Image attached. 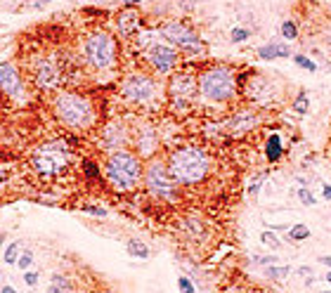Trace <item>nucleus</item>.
Wrapping results in <instances>:
<instances>
[{"instance_id":"1","label":"nucleus","mask_w":331,"mask_h":293,"mask_svg":"<svg viewBox=\"0 0 331 293\" xmlns=\"http://www.w3.org/2000/svg\"><path fill=\"white\" fill-rule=\"evenodd\" d=\"M168 173L180 187H196L201 184L211 173V156L203 146L182 144L168 154Z\"/></svg>"},{"instance_id":"2","label":"nucleus","mask_w":331,"mask_h":293,"mask_svg":"<svg viewBox=\"0 0 331 293\" xmlns=\"http://www.w3.org/2000/svg\"><path fill=\"white\" fill-rule=\"evenodd\" d=\"M52 111L59 123H64L69 130H90L97 121L95 104L88 95L74 90H61L52 99Z\"/></svg>"},{"instance_id":"3","label":"nucleus","mask_w":331,"mask_h":293,"mask_svg":"<svg viewBox=\"0 0 331 293\" xmlns=\"http://www.w3.org/2000/svg\"><path fill=\"white\" fill-rule=\"evenodd\" d=\"M142 175H144V165H142V159L135 152L118 149V152H111L107 156L105 177L116 192L137 190V184L142 182Z\"/></svg>"},{"instance_id":"4","label":"nucleus","mask_w":331,"mask_h":293,"mask_svg":"<svg viewBox=\"0 0 331 293\" xmlns=\"http://www.w3.org/2000/svg\"><path fill=\"white\" fill-rule=\"evenodd\" d=\"M80 57L88 64V69L97 73L114 71L118 64V43L107 29H95L90 31L83 40L80 48Z\"/></svg>"},{"instance_id":"5","label":"nucleus","mask_w":331,"mask_h":293,"mask_svg":"<svg viewBox=\"0 0 331 293\" xmlns=\"http://www.w3.org/2000/svg\"><path fill=\"white\" fill-rule=\"evenodd\" d=\"M196 86H199V95L203 99L215 104L232 102L237 97V90H239L237 73H234V69L225 67V64H215V67L203 69L196 76Z\"/></svg>"},{"instance_id":"6","label":"nucleus","mask_w":331,"mask_h":293,"mask_svg":"<svg viewBox=\"0 0 331 293\" xmlns=\"http://www.w3.org/2000/svg\"><path fill=\"white\" fill-rule=\"evenodd\" d=\"M69 161H71V154L64 142H45L31 154V168L43 177H57L67 173Z\"/></svg>"},{"instance_id":"7","label":"nucleus","mask_w":331,"mask_h":293,"mask_svg":"<svg viewBox=\"0 0 331 293\" xmlns=\"http://www.w3.org/2000/svg\"><path fill=\"white\" fill-rule=\"evenodd\" d=\"M142 180H144V187H147V192L154 199H161V201H168V203H175L180 199V184L168 173L166 161H159V159L149 161Z\"/></svg>"},{"instance_id":"8","label":"nucleus","mask_w":331,"mask_h":293,"mask_svg":"<svg viewBox=\"0 0 331 293\" xmlns=\"http://www.w3.org/2000/svg\"><path fill=\"white\" fill-rule=\"evenodd\" d=\"M121 97L130 104H137V107H147L156 99L159 95V86H156V80L147 73H128L126 78L121 80Z\"/></svg>"},{"instance_id":"9","label":"nucleus","mask_w":331,"mask_h":293,"mask_svg":"<svg viewBox=\"0 0 331 293\" xmlns=\"http://www.w3.org/2000/svg\"><path fill=\"white\" fill-rule=\"evenodd\" d=\"M161 36L166 43H171L173 48H180L187 55H203L206 52V45L199 38V33L182 22H166L161 26Z\"/></svg>"},{"instance_id":"10","label":"nucleus","mask_w":331,"mask_h":293,"mask_svg":"<svg viewBox=\"0 0 331 293\" xmlns=\"http://www.w3.org/2000/svg\"><path fill=\"white\" fill-rule=\"evenodd\" d=\"M31 80H33V88L43 92H50V90H57L64 78V67H61L59 57H36V59L31 61Z\"/></svg>"},{"instance_id":"11","label":"nucleus","mask_w":331,"mask_h":293,"mask_svg":"<svg viewBox=\"0 0 331 293\" xmlns=\"http://www.w3.org/2000/svg\"><path fill=\"white\" fill-rule=\"evenodd\" d=\"M196 92H199V86H196V76L192 71L173 73L168 80V97H171V107L175 114L190 111Z\"/></svg>"},{"instance_id":"12","label":"nucleus","mask_w":331,"mask_h":293,"mask_svg":"<svg viewBox=\"0 0 331 293\" xmlns=\"http://www.w3.org/2000/svg\"><path fill=\"white\" fill-rule=\"evenodd\" d=\"M144 59L149 61V67L159 73V76H168L173 69L178 67L180 52L173 48L171 43H161V40H156L154 45H149V48L144 50Z\"/></svg>"},{"instance_id":"13","label":"nucleus","mask_w":331,"mask_h":293,"mask_svg":"<svg viewBox=\"0 0 331 293\" xmlns=\"http://www.w3.org/2000/svg\"><path fill=\"white\" fill-rule=\"evenodd\" d=\"M0 92L12 97L14 102H24L26 97V88L22 80V73L17 71L12 61H3L0 64Z\"/></svg>"},{"instance_id":"14","label":"nucleus","mask_w":331,"mask_h":293,"mask_svg":"<svg viewBox=\"0 0 331 293\" xmlns=\"http://www.w3.org/2000/svg\"><path fill=\"white\" fill-rule=\"evenodd\" d=\"M260 125V116L256 109H239L225 121V130L230 135H244Z\"/></svg>"},{"instance_id":"15","label":"nucleus","mask_w":331,"mask_h":293,"mask_svg":"<svg viewBox=\"0 0 331 293\" xmlns=\"http://www.w3.org/2000/svg\"><path fill=\"white\" fill-rule=\"evenodd\" d=\"M99 142H102V146L109 149V152H118V149H123V146L130 142V133L121 121H111L102 128V140Z\"/></svg>"},{"instance_id":"16","label":"nucleus","mask_w":331,"mask_h":293,"mask_svg":"<svg viewBox=\"0 0 331 293\" xmlns=\"http://www.w3.org/2000/svg\"><path fill=\"white\" fill-rule=\"evenodd\" d=\"M135 149L140 159H152L154 152L159 149V135L152 125H142L135 130Z\"/></svg>"},{"instance_id":"17","label":"nucleus","mask_w":331,"mask_h":293,"mask_svg":"<svg viewBox=\"0 0 331 293\" xmlns=\"http://www.w3.org/2000/svg\"><path fill=\"white\" fill-rule=\"evenodd\" d=\"M140 26H142V17L133 10V7H126L121 12L116 14V29L123 38H133L140 33Z\"/></svg>"},{"instance_id":"18","label":"nucleus","mask_w":331,"mask_h":293,"mask_svg":"<svg viewBox=\"0 0 331 293\" xmlns=\"http://www.w3.org/2000/svg\"><path fill=\"white\" fill-rule=\"evenodd\" d=\"M258 57L265 61L279 59V57H291V48L284 43H265L258 48Z\"/></svg>"},{"instance_id":"19","label":"nucleus","mask_w":331,"mask_h":293,"mask_svg":"<svg viewBox=\"0 0 331 293\" xmlns=\"http://www.w3.org/2000/svg\"><path fill=\"white\" fill-rule=\"evenodd\" d=\"M282 154H284L282 137L277 133H272L270 137H267V142H265V159L270 161V163H277V161L282 159Z\"/></svg>"},{"instance_id":"20","label":"nucleus","mask_w":331,"mask_h":293,"mask_svg":"<svg viewBox=\"0 0 331 293\" xmlns=\"http://www.w3.org/2000/svg\"><path fill=\"white\" fill-rule=\"evenodd\" d=\"M48 293H78V288H76V284L71 281V277L55 275L48 286Z\"/></svg>"},{"instance_id":"21","label":"nucleus","mask_w":331,"mask_h":293,"mask_svg":"<svg viewBox=\"0 0 331 293\" xmlns=\"http://www.w3.org/2000/svg\"><path fill=\"white\" fill-rule=\"evenodd\" d=\"M126 248H128V253L133 258H140V260H147L149 258V248L142 241H137V239H130L128 244H126Z\"/></svg>"},{"instance_id":"22","label":"nucleus","mask_w":331,"mask_h":293,"mask_svg":"<svg viewBox=\"0 0 331 293\" xmlns=\"http://www.w3.org/2000/svg\"><path fill=\"white\" fill-rule=\"evenodd\" d=\"M310 237V227H305L303 222H296L294 227H288V241H305Z\"/></svg>"},{"instance_id":"23","label":"nucleus","mask_w":331,"mask_h":293,"mask_svg":"<svg viewBox=\"0 0 331 293\" xmlns=\"http://www.w3.org/2000/svg\"><path fill=\"white\" fill-rule=\"evenodd\" d=\"M291 109H294L296 114H307V109H310V97H307L305 90L298 92V97L291 102Z\"/></svg>"},{"instance_id":"24","label":"nucleus","mask_w":331,"mask_h":293,"mask_svg":"<svg viewBox=\"0 0 331 293\" xmlns=\"http://www.w3.org/2000/svg\"><path fill=\"white\" fill-rule=\"evenodd\" d=\"M265 275H267V279L282 281V279H286V277L291 275V267H288V265H284V267H277V265H270V267L265 269Z\"/></svg>"},{"instance_id":"25","label":"nucleus","mask_w":331,"mask_h":293,"mask_svg":"<svg viewBox=\"0 0 331 293\" xmlns=\"http://www.w3.org/2000/svg\"><path fill=\"white\" fill-rule=\"evenodd\" d=\"M184 229L190 232V237L192 239H201L203 237V225L199 222V220H184Z\"/></svg>"},{"instance_id":"26","label":"nucleus","mask_w":331,"mask_h":293,"mask_svg":"<svg viewBox=\"0 0 331 293\" xmlns=\"http://www.w3.org/2000/svg\"><path fill=\"white\" fill-rule=\"evenodd\" d=\"M282 36L286 38V40H296V38H298V24L291 22V19L282 22Z\"/></svg>"},{"instance_id":"27","label":"nucleus","mask_w":331,"mask_h":293,"mask_svg":"<svg viewBox=\"0 0 331 293\" xmlns=\"http://www.w3.org/2000/svg\"><path fill=\"white\" fill-rule=\"evenodd\" d=\"M17 258H19V241H12V244L5 248V256H3V260H5L7 265H17Z\"/></svg>"},{"instance_id":"28","label":"nucleus","mask_w":331,"mask_h":293,"mask_svg":"<svg viewBox=\"0 0 331 293\" xmlns=\"http://www.w3.org/2000/svg\"><path fill=\"white\" fill-rule=\"evenodd\" d=\"M83 173H86L88 180H97L102 173H99L97 163H92V161H83Z\"/></svg>"},{"instance_id":"29","label":"nucleus","mask_w":331,"mask_h":293,"mask_svg":"<svg viewBox=\"0 0 331 293\" xmlns=\"http://www.w3.org/2000/svg\"><path fill=\"white\" fill-rule=\"evenodd\" d=\"M294 61L301 69H305V71H317V64H315L313 59H307L305 55H294Z\"/></svg>"},{"instance_id":"30","label":"nucleus","mask_w":331,"mask_h":293,"mask_svg":"<svg viewBox=\"0 0 331 293\" xmlns=\"http://www.w3.org/2000/svg\"><path fill=\"white\" fill-rule=\"evenodd\" d=\"M251 36V31L244 29V26H237V29H232V43H241V40H246V38Z\"/></svg>"},{"instance_id":"31","label":"nucleus","mask_w":331,"mask_h":293,"mask_svg":"<svg viewBox=\"0 0 331 293\" xmlns=\"http://www.w3.org/2000/svg\"><path fill=\"white\" fill-rule=\"evenodd\" d=\"M260 241H263L265 246H270V248H279V246H282V241H279L272 232H263L260 234Z\"/></svg>"},{"instance_id":"32","label":"nucleus","mask_w":331,"mask_h":293,"mask_svg":"<svg viewBox=\"0 0 331 293\" xmlns=\"http://www.w3.org/2000/svg\"><path fill=\"white\" fill-rule=\"evenodd\" d=\"M298 199H301L303 203H305V206H315V203H317V199H315V194L310 190H305V187H303L301 192H298Z\"/></svg>"},{"instance_id":"33","label":"nucleus","mask_w":331,"mask_h":293,"mask_svg":"<svg viewBox=\"0 0 331 293\" xmlns=\"http://www.w3.org/2000/svg\"><path fill=\"white\" fill-rule=\"evenodd\" d=\"M178 288H180V293H196L194 284H192L187 277H178Z\"/></svg>"},{"instance_id":"34","label":"nucleus","mask_w":331,"mask_h":293,"mask_svg":"<svg viewBox=\"0 0 331 293\" xmlns=\"http://www.w3.org/2000/svg\"><path fill=\"white\" fill-rule=\"evenodd\" d=\"M17 265H19V269H29L31 265H33V256H31L29 250H26V253H22V256L17 258Z\"/></svg>"},{"instance_id":"35","label":"nucleus","mask_w":331,"mask_h":293,"mask_svg":"<svg viewBox=\"0 0 331 293\" xmlns=\"http://www.w3.org/2000/svg\"><path fill=\"white\" fill-rule=\"evenodd\" d=\"M253 263L256 265H267V267H270V265L277 263V258L275 256H253Z\"/></svg>"},{"instance_id":"36","label":"nucleus","mask_w":331,"mask_h":293,"mask_svg":"<svg viewBox=\"0 0 331 293\" xmlns=\"http://www.w3.org/2000/svg\"><path fill=\"white\" fill-rule=\"evenodd\" d=\"M263 180H265V173H260V175H258L256 180H253V182L249 184V194L256 196V194H258V190H260V182H263Z\"/></svg>"},{"instance_id":"37","label":"nucleus","mask_w":331,"mask_h":293,"mask_svg":"<svg viewBox=\"0 0 331 293\" xmlns=\"http://www.w3.org/2000/svg\"><path fill=\"white\" fill-rule=\"evenodd\" d=\"M83 211H86V213L97 215V218H105V215H107V211H105V208H99V206H83Z\"/></svg>"},{"instance_id":"38","label":"nucleus","mask_w":331,"mask_h":293,"mask_svg":"<svg viewBox=\"0 0 331 293\" xmlns=\"http://www.w3.org/2000/svg\"><path fill=\"white\" fill-rule=\"evenodd\" d=\"M24 281H26V286H36L38 284V272H26Z\"/></svg>"},{"instance_id":"39","label":"nucleus","mask_w":331,"mask_h":293,"mask_svg":"<svg viewBox=\"0 0 331 293\" xmlns=\"http://www.w3.org/2000/svg\"><path fill=\"white\" fill-rule=\"evenodd\" d=\"M48 3H55V0H31L29 5L31 7H43V5H48Z\"/></svg>"},{"instance_id":"40","label":"nucleus","mask_w":331,"mask_h":293,"mask_svg":"<svg viewBox=\"0 0 331 293\" xmlns=\"http://www.w3.org/2000/svg\"><path fill=\"white\" fill-rule=\"evenodd\" d=\"M180 7H182V10H192V7H194V0H180Z\"/></svg>"},{"instance_id":"41","label":"nucleus","mask_w":331,"mask_h":293,"mask_svg":"<svg viewBox=\"0 0 331 293\" xmlns=\"http://www.w3.org/2000/svg\"><path fill=\"white\" fill-rule=\"evenodd\" d=\"M322 194H324V199L329 201L331 199V184H324V187H322Z\"/></svg>"},{"instance_id":"42","label":"nucleus","mask_w":331,"mask_h":293,"mask_svg":"<svg viewBox=\"0 0 331 293\" xmlns=\"http://www.w3.org/2000/svg\"><path fill=\"white\" fill-rule=\"evenodd\" d=\"M319 263H322V265H326V267L331 269V256H322V258H319Z\"/></svg>"},{"instance_id":"43","label":"nucleus","mask_w":331,"mask_h":293,"mask_svg":"<svg viewBox=\"0 0 331 293\" xmlns=\"http://www.w3.org/2000/svg\"><path fill=\"white\" fill-rule=\"evenodd\" d=\"M121 3H126V5H128V7H133V5H140L142 0H121Z\"/></svg>"},{"instance_id":"44","label":"nucleus","mask_w":331,"mask_h":293,"mask_svg":"<svg viewBox=\"0 0 331 293\" xmlns=\"http://www.w3.org/2000/svg\"><path fill=\"white\" fill-rule=\"evenodd\" d=\"M0 293H17V291H14L12 286H3V288H0Z\"/></svg>"},{"instance_id":"45","label":"nucleus","mask_w":331,"mask_h":293,"mask_svg":"<svg viewBox=\"0 0 331 293\" xmlns=\"http://www.w3.org/2000/svg\"><path fill=\"white\" fill-rule=\"evenodd\" d=\"M298 272H301V275H313V269H310V267H301V269H298Z\"/></svg>"},{"instance_id":"46","label":"nucleus","mask_w":331,"mask_h":293,"mask_svg":"<svg viewBox=\"0 0 331 293\" xmlns=\"http://www.w3.org/2000/svg\"><path fill=\"white\" fill-rule=\"evenodd\" d=\"M3 241H5V234L0 232V246H3Z\"/></svg>"},{"instance_id":"47","label":"nucleus","mask_w":331,"mask_h":293,"mask_svg":"<svg viewBox=\"0 0 331 293\" xmlns=\"http://www.w3.org/2000/svg\"><path fill=\"white\" fill-rule=\"evenodd\" d=\"M326 281H329V284H331V269H329V275H326Z\"/></svg>"},{"instance_id":"48","label":"nucleus","mask_w":331,"mask_h":293,"mask_svg":"<svg viewBox=\"0 0 331 293\" xmlns=\"http://www.w3.org/2000/svg\"><path fill=\"white\" fill-rule=\"evenodd\" d=\"M92 293H111V291H105V288H102V291H92Z\"/></svg>"},{"instance_id":"49","label":"nucleus","mask_w":331,"mask_h":293,"mask_svg":"<svg viewBox=\"0 0 331 293\" xmlns=\"http://www.w3.org/2000/svg\"><path fill=\"white\" fill-rule=\"evenodd\" d=\"M324 293H331V291H324Z\"/></svg>"}]
</instances>
